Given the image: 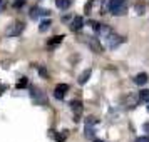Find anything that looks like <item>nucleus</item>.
I'll return each mask as SVG.
<instances>
[{"mask_svg":"<svg viewBox=\"0 0 149 142\" xmlns=\"http://www.w3.org/2000/svg\"><path fill=\"white\" fill-rule=\"evenodd\" d=\"M24 28L25 25L22 24V22H14L12 25H8V28L5 30V35L7 37H17V35H20L24 32Z\"/></svg>","mask_w":149,"mask_h":142,"instance_id":"f257e3e1","label":"nucleus"},{"mask_svg":"<svg viewBox=\"0 0 149 142\" xmlns=\"http://www.w3.org/2000/svg\"><path fill=\"white\" fill-rule=\"evenodd\" d=\"M122 42H124V37H121V35H116V34H107L106 35V45H107L109 48L119 47Z\"/></svg>","mask_w":149,"mask_h":142,"instance_id":"f03ea898","label":"nucleus"},{"mask_svg":"<svg viewBox=\"0 0 149 142\" xmlns=\"http://www.w3.org/2000/svg\"><path fill=\"white\" fill-rule=\"evenodd\" d=\"M69 90V85L67 84H59V85H55V89H54V97L55 99H64V94Z\"/></svg>","mask_w":149,"mask_h":142,"instance_id":"7ed1b4c3","label":"nucleus"},{"mask_svg":"<svg viewBox=\"0 0 149 142\" xmlns=\"http://www.w3.org/2000/svg\"><path fill=\"white\" fill-rule=\"evenodd\" d=\"M82 27H84V19H82V17H74V20L70 24V28H72L74 32H77V30H81Z\"/></svg>","mask_w":149,"mask_h":142,"instance_id":"20e7f679","label":"nucleus"},{"mask_svg":"<svg viewBox=\"0 0 149 142\" xmlns=\"http://www.w3.org/2000/svg\"><path fill=\"white\" fill-rule=\"evenodd\" d=\"M91 74H92V70H91V69H86V70H84V72H82V74L79 75V79H77V82H79L81 85H84V84H86V82L89 80V77H91Z\"/></svg>","mask_w":149,"mask_h":142,"instance_id":"39448f33","label":"nucleus"},{"mask_svg":"<svg viewBox=\"0 0 149 142\" xmlns=\"http://www.w3.org/2000/svg\"><path fill=\"white\" fill-rule=\"evenodd\" d=\"M146 82H148V74H144V72H141V74H137L134 77L136 85H146Z\"/></svg>","mask_w":149,"mask_h":142,"instance_id":"423d86ee","label":"nucleus"},{"mask_svg":"<svg viewBox=\"0 0 149 142\" xmlns=\"http://www.w3.org/2000/svg\"><path fill=\"white\" fill-rule=\"evenodd\" d=\"M124 3H126V0H111L109 2V12H114L116 8L124 7Z\"/></svg>","mask_w":149,"mask_h":142,"instance_id":"0eeeda50","label":"nucleus"},{"mask_svg":"<svg viewBox=\"0 0 149 142\" xmlns=\"http://www.w3.org/2000/svg\"><path fill=\"white\" fill-rule=\"evenodd\" d=\"M70 109L74 110L75 115H79L82 112V102L81 100H72V102H70Z\"/></svg>","mask_w":149,"mask_h":142,"instance_id":"6e6552de","label":"nucleus"},{"mask_svg":"<svg viewBox=\"0 0 149 142\" xmlns=\"http://www.w3.org/2000/svg\"><path fill=\"white\" fill-rule=\"evenodd\" d=\"M89 45H91V48H92L94 52H97V54H101V52H102V45L99 44V40H95V39H92V40L89 42Z\"/></svg>","mask_w":149,"mask_h":142,"instance_id":"1a4fd4ad","label":"nucleus"},{"mask_svg":"<svg viewBox=\"0 0 149 142\" xmlns=\"http://www.w3.org/2000/svg\"><path fill=\"white\" fill-rule=\"evenodd\" d=\"M62 39H64V35H55V37H52V39H50V40L47 42L49 47H52V45H57V44H61Z\"/></svg>","mask_w":149,"mask_h":142,"instance_id":"9d476101","label":"nucleus"},{"mask_svg":"<svg viewBox=\"0 0 149 142\" xmlns=\"http://www.w3.org/2000/svg\"><path fill=\"white\" fill-rule=\"evenodd\" d=\"M139 100H141V102H146V104H149V90H148V89L139 92Z\"/></svg>","mask_w":149,"mask_h":142,"instance_id":"9b49d317","label":"nucleus"},{"mask_svg":"<svg viewBox=\"0 0 149 142\" xmlns=\"http://www.w3.org/2000/svg\"><path fill=\"white\" fill-rule=\"evenodd\" d=\"M50 25H52V24H50V20H42V24L40 25H39V30H40V32H47L49 28H50Z\"/></svg>","mask_w":149,"mask_h":142,"instance_id":"f8f14e48","label":"nucleus"},{"mask_svg":"<svg viewBox=\"0 0 149 142\" xmlns=\"http://www.w3.org/2000/svg\"><path fill=\"white\" fill-rule=\"evenodd\" d=\"M55 5H57L59 8H62V10H64V8H67V7H69V0H55Z\"/></svg>","mask_w":149,"mask_h":142,"instance_id":"ddd939ff","label":"nucleus"},{"mask_svg":"<svg viewBox=\"0 0 149 142\" xmlns=\"http://www.w3.org/2000/svg\"><path fill=\"white\" fill-rule=\"evenodd\" d=\"M97 119H95L94 115H91V117H87V119H86V125H94V124H97Z\"/></svg>","mask_w":149,"mask_h":142,"instance_id":"4468645a","label":"nucleus"},{"mask_svg":"<svg viewBox=\"0 0 149 142\" xmlns=\"http://www.w3.org/2000/svg\"><path fill=\"white\" fill-rule=\"evenodd\" d=\"M40 15V8H32V12H30V17L32 19H37Z\"/></svg>","mask_w":149,"mask_h":142,"instance_id":"2eb2a0df","label":"nucleus"},{"mask_svg":"<svg viewBox=\"0 0 149 142\" xmlns=\"http://www.w3.org/2000/svg\"><path fill=\"white\" fill-rule=\"evenodd\" d=\"M86 137H89V139L94 137V132H92V127L91 125H87V129H86Z\"/></svg>","mask_w":149,"mask_h":142,"instance_id":"dca6fc26","label":"nucleus"},{"mask_svg":"<svg viewBox=\"0 0 149 142\" xmlns=\"http://www.w3.org/2000/svg\"><path fill=\"white\" fill-rule=\"evenodd\" d=\"M134 142H149V137L148 135H141V137H136Z\"/></svg>","mask_w":149,"mask_h":142,"instance_id":"f3484780","label":"nucleus"},{"mask_svg":"<svg viewBox=\"0 0 149 142\" xmlns=\"http://www.w3.org/2000/svg\"><path fill=\"white\" fill-rule=\"evenodd\" d=\"M91 25H92V28H94V32H101V24H97V22H92Z\"/></svg>","mask_w":149,"mask_h":142,"instance_id":"a211bd4d","label":"nucleus"},{"mask_svg":"<svg viewBox=\"0 0 149 142\" xmlns=\"http://www.w3.org/2000/svg\"><path fill=\"white\" fill-rule=\"evenodd\" d=\"M24 5V0H17V2H14V7H22Z\"/></svg>","mask_w":149,"mask_h":142,"instance_id":"6ab92c4d","label":"nucleus"},{"mask_svg":"<svg viewBox=\"0 0 149 142\" xmlns=\"http://www.w3.org/2000/svg\"><path fill=\"white\" fill-rule=\"evenodd\" d=\"M27 85V79H22L20 82H19V87H25Z\"/></svg>","mask_w":149,"mask_h":142,"instance_id":"aec40b11","label":"nucleus"},{"mask_svg":"<svg viewBox=\"0 0 149 142\" xmlns=\"http://www.w3.org/2000/svg\"><path fill=\"white\" fill-rule=\"evenodd\" d=\"M39 74H40V75H44V77H47V72H45V69H44V67H40V69H39Z\"/></svg>","mask_w":149,"mask_h":142,"instance_id":"412c9836","label":"nucleus"},{"mask_svg":"<svg viewBox=\"0 0 149 142\" xmlns=\"http://www.w3.org/2000/svg\"><path fill=\"white\" fill-rule=\"evenodd\" d=\"M40 15H50V12H49V10H45V8H44V10H40Z\"/></svg>","mask_w":149,"mask_h":142,"instance_id":"4be33fe9","label":"nucleus"},{"mask_svg":"<svg viewBox=\"0 0 149 142\" xmlns=\"http://www.w3.org/2000/svg\"><path fill=\"white\" fill-rule=\"evenodd\" d=\"M5 89H7L5 85H2V87H0V94H3V90H5Z\"/></svg>","mask_w":149,"mask_h":142,"instance_id":"5701e85b","label":"nucleus"},{"mask_svg":"<svg viewBox=\"0 0 149 142\" xmlns=\"http://www.w3.org/2000/svg\"><path fill=\"white\" fill-rule=\"evenodd\" d=\"M144 129H146V130H149V124H144Z\"/></svg>","mask_w":149,"mask_h":142,"instance_id":"b1692460","label":"nucleus"},{"mask_svg":"<svg viewBox=\"0 0 149 142\" xmlns=\"http://www.w3.org/2000/svg\"><path fill=\"white\" fill-rule=\"evenodd\" d=\"M94 142H102V141H99V139H94Z\"/></svg>","mask_w":149,"mask_h":142,"instance_id":"393cba45","label":"nucleus"},{"mask_svg":"<svg viewBox=\"0 0 149 142\" xmlns=\"http://www.w3.org/2000/svg\"><path fill=\"white\" fill-rule=\"evenodd\" d=\"M0 5H3V0H0Z\"/></svg>","mask_w":149,"mask_h":142,"instance_id":"a878e982","label":"nucleus"},{"mask_svg":"<svg viewBox=\"0 0 149 142\" xmlns=\"http://www.w3.org/2000/svg\"><path fill=\"white\" fill-rule=\"evenodd\" d=\"M148 112H149V104H148Z\"/></svg>","mask_w":149,"mask_h":142,"instance_id":"bb28decb","label":"nucleus"}]
</instances>
